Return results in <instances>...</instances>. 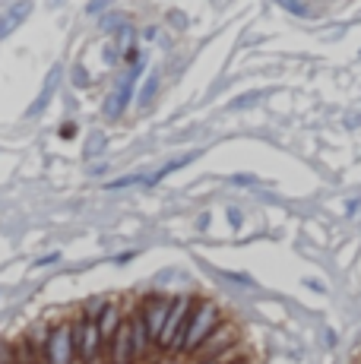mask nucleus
<instances>
[{"label":"nucleus","instance_id":"34","mask_svg":"<svg viewBox=\"0 0 361 364\" xmlns=\"http://www.w3.org/2000/svg\"><path fill=\"white\" fill-rule=\"evenodd\" d=\"M197 364H222V361H210V358H197Z\"/></svg>","mask_w":361,"mask_h":364},{"label":"nucleus","instance_id":"3","mask_svg":"<svg viewBox=\"0 0 361 364\" xmlns=\"http://www.w3.org/2000/svg\"><path fill=\"white\" fill-rule=\"evenodd\" d=\"M73 346H76V361L80 364H102L108 355V346L102 339L95 320L89 317H73Z\"/></svg>","mask_w":361,"mask_h":364},{"label":"nucleus","instance_id":"35","mask_svg":"<svg viewBox=\"0 0 361 364\" xmlns=\"http://www.w3.org/2000/svg\"><path fill=\"white\" fill-rule=\"evenodd\" d=\"M222 364H241V361H222Z\"/></svg>","mask_w":361,"mask_h":364},{"label":"nucleus","instance_id":"24","mask_svg":"<svg viewBox=\"0 0 361 364\" xmlns=\"http://www.w3.org/2000/svg\"><path fill=\"white\" fill-rule=\"evenodd\" d=\"M228 279H235V282H241V285H254V279L251 276H241V272H225Z\"/></svg>","mask_w":361,"mask_h":364},{"label":"nucleus","instance_id":"31","mask_svg":"<svg viewBox=\"0 0 361 364\" xmlns=\"http://www.w3.org/2000/svg\"><path fill=\"white\" fill-rule=\"evenodd\" d=\"M336 342H339V336H336V333H333V330H326V346H330V348H333V346H336Z\"/></svg>","mask_w":361,"mask_h":364},{"label":"nucleus","instance_id":"15","mask_svg":"<svg viewBox=\"0 0 361 364\" xmlns=\"http://www.w3.org/2000/svg\"><path fill=\"white\" fill-rule=\"evenodd\" d=\"M263 95H266V92H247V95H241V99H235V102H232V111H244V108H251V105L263 102Z\"/></svg>","mask_w":361,"mask_h":364},{"label":"nucleus","instance_id":"12","mask_svg":"<svg viewBox=\"0 0 361 364\" xmlns=\"http://www.w3.org/2000/svg\"><path fill=\"white\" fill-rule=\"evenodd\" d=\"M156 92H158V76H146V82H143V89H140V99H136V105H140V108H149L152 99H156Z\"/></svg>","mask_w":361,"mask_h":364},{"label":"nucleus","instance_id":"28","mask_svg":"<svg viewBox=\"0 0 361 364\" xmlns=\"http://www.w3.org/2000/svg\"><path fill=\"white\" fill-rule=\"evenodd\" d=\"M130 260H134V250H124V254L114 257V263H130Z\"/></svg>","mask_w":361,"mask_h":364},{"label":"nucleus","instance_id":"7","mask_svg":"<svg viewBox=\"0 0 361 364\" xmlns=\"http://www.w3.org/2000/svg\"><path fill=\"white\" fill-rule=\"evenodd\" d=\"M105 358H108V364H136V348H134V333H130V317L121 323V330L111 336Z\"/></svg>","mask_w":361,"mask_h":364},{"label":"nucleus","instance_id":"11","mask_svg":"<svg viewBox=\"0 0 361 364\" xmlns=\"http://www.w3.org/2000/svg\"><path fill=\"white\" fill-rule=\"evenodd\" d=\"M193 159H197V156H193V152H190V156L178 159V162H168V165H165V168H158V171H156V174H146V187H156V184H158V181H165V178H168V174H171V171H178V168L190 165V162H193Z\"/></svg>","mask_w":361,"mask_h":364},{"label":"nucleus","instance_id":"18","mask_svg":"<svg viewBox=\"0 0 361 364\" xmlns=\"http://www.w3.org/2000/svg\"><path fill=\"white\" fill-rule=\"evenodd\" d=\"M111 6V0H89V6H86V13L89 16H95V13H102V10H108Z\"/></svg>","mask_w":361,"mask_h":364},{"label":"nucleus","instance_id":"26","mask_svg":"<svg viewBox=\"0 0 361 364\" xmlns=\"http://www.w3.org/2000/svg\"><path fill=\"white\" fill-rule=\"evenodd\" d=\"M358 209H361V200H349V203H345V213H349V215H355Z\"/></svg>","mask_w":361,"mask_h":364},{"label":"nucleus","instance_id":"19","mask_svg":"<svg viewBox=\"0 0 361 364\" xmlns=\"http://www.w3.org/2000/svg\"><path fill=\"white\" fill-rule=\"evenodd\" d=\"M228 225L232 228H241V222H244V215H241V209H235V206H228Z\"/></svg>","mask_w":361,"mask_h":364},{"label":"nucleus","instance_id":"23","mask_svg":"<svg viewBox=\"0 0 361 364\" xmlns=\"http://www.w3.org/2000/svg\"><path fill=\"white\" fill-rule=\"evenodd\" d=\"M102 143H105V139H102L99 133H95V136H92V146H89V149H86V156H95V152L102 149Z\"/></svg>","mask_w":361,"mask_h":364},{"label":"nucleus","instance_id":"16","mask_svg":"<svg viewBox=\"0 0 361 364\" xmlns=\"http://www.w3.org/2000/svg\"><path fill=\"white\" fill-rule=\"evenodd\" d=\"M0 364H19L16 346H10V342H0Z\"/></svg>","mask_w":361,"mask_h":364},{"label":"nucleus","instance_id":"4","mask_svg":"<svg viewBox=\"0 0 361 364\" xmlns=\"http://www.w3.org/2000/svg\"><path fill=\"white\" fill-rule=\"evenodd\" d=\"M45 364H76V346H73V317H64L58 323H51L41 348Z\"/></svg>","mask_w":361,"mask_h":364},{"label":"nucleus","instance_id":"13","mask_svg":"<svg viewBox=\"0 0 361 364\" xmlns=\"http://www.w3.org/2000/svg\"><path fill=\"white\" fill-rule=\"evenodd\" d=\"M99 26L105 32H121L124 26H127V13H105V16L99 19Z\"/></svg>","mask_w":361,"mask_h":364},{"label":"nucleus","instance_id":"10","mask_svg":"<svg viewBox=\"0 0 361 364\" xmlns=\"http://www.w3.org/2000/svg\"><path fill=\"white\" fill-rule=\"evenodd\" d=\"M58 80H60V70L54 67L51 73H48V80H45V89H41V95L36 99V105L29 108V117H38L41 111H45V105L51 102V95H54V89H58Z\"/></svg>","mask_w":361,"mask_h":364},{"label":"nucleus","instance_id":"17","mask_svg":"<svg viewBox=\"0 0 361 364\" xmlns=\"http://www.w3.org/2000/svg\"><path fill=\"white\" fill-rule=\"evenodd\" d=\"M279 4L286 6L289 13H295V16H311V10H308V6L301 4V0H279Z\"/></svg>","mask_w":361,"mask_h":364},{"label":"nucleus","instance_id":"2","mask_svg":"<svg viewBox=\"0 0 361 364\" xmlns=\"http://www.w3.org/2000/svg\"><path fill=\"white\" fill-rule=\"evenodd\" d=\"M193 304H197V295H178L175 301H171L168 320H165L162 339H158V352L175 355V358H178L180 342H184V330H187V320H190Z\"/></svg>","mask_w":361,"mask_h":364},{"label":"nucleus","instance_id":"33","mask_svg":"<svg viewBox=\"0 0 361 364\" xmlns=\"http://www.w3.org/2000/svg\"><path fill=\"white\" fill-rule=\"evenodd\" d=\"M158 364H180V358H175V355H168V358H162Z\"/></svg>","mask_w":361,"mask_h":364},{"label":"nucleus","instance_id":"9","mask_svg":"<svg viewBox=\"0 0 361 364\" xmlns=\"http://www.w3.org/2000/svg\"><path fill=\"white\" fill-rule=\"evenodd\" d=\"M32 13V4L29 0H19V4H13L6 13H0V38H6V35H13L19 29V26L26 23V16Z\"/></svg>","mask_w":361,"mask_h":364},{"label":"nucleus","instance_id":"1","mask_svg":"<svg viewBox=\"0 0 361 364\" xmlns=\"http://www.w3.org/2000/svg\"><path fill=\"white\" fill-rule=\"evenodd\" d=\"M222 323H225V317H222V311H219L216 301L197 298V304H193V311H190V320H187L184 342H180L178 358H184V355H197L200 348H203L206 342L212 339V333H216Z\"/></svg>","mask_w":361,"mask_h":364},{"label":"nucleus","instance_id":"37","mask_svg":"<svg viewBox=\"0 0 361 364\" xmlns=\"http://www.w3.org/2000/svg\"><path fill=\"white\" fill-rule=\"evenodd\" d=\"M105 364H108V361H105Z\"/></svg>","mask_w":361,"mask_h":364},{"label":"nucleus","instance_id":"36","mask_svg":"<svg viewBox=\"0 0 361 364\" xmlns=\"http://www.w3.org/2000/svg\"><path fill=\"white\" fill-rule=\"evenodd\" d=\"M19 364H23V361H19Z\"/></svg>","mask_w":361,"mask_h":364},{"label":"nucleus","instance_id":"29","mask_svg":"<svg viewBox=\"0 0 361 364\" xmlns=\"http://www.w3.org/2000/svg\"><path fill=\"white\" fill-rule=\"evenodd\" d=\"M168 16H171V26H187L184 13H168Z\"/></svg>","mask_w":361,"mask_h":364},{"label":"nucleus","instance_id":"8","mask_svg":"<svg viewBox=\"0 0 361 364\" xmlns=\"http://www.w3.org/2000/svg\"><path fill=\"white\" fill-rule=\"evenodd\" d=\"M124 320H127V317H124V311H121V304H117V301H108V304L102 307V314L95 317V326H99V333H102V339H105V346L111 342V336L121 330Z\"/></svg>","mask_w":361,"mask_h":364},{"label":"nucleus","instance_id":"5","mask_svg":"<svg viewBox=\"0 0 361 364\" xmlns=\"http://www.w3.org/2000/svg\"><path fill=\"white\" fill-rule=\"evenodd\" d=\"M143 73H146L143 60H140V64H134V67H127L121 73V80L114 82V89H111L105 105H102V114H105L108 121H117V117L130 108V99H134V92H136V80H140Z\"/></svg>","mask_w":361,"mask_h":364},{"label":"nucleus","instance_id":"25","mask_svg":"<svg viewBox=\"0 0 361 364\" xmlns=\"http://www.w3.org/2000/svg\"><path fill=\"white\" fill-rule=\"evenodd\" d=\"M304 285H308L311 291H317V295H323V291H326V289H323V282H317V279H304Z\"/></svg>","mask_w":361,"mask_h":364},{"label":"nucleus","instance_id":"32","mask_svg":"<svg viewBox=\"0 0 361 364\" xmlns=\"http://www.w3.org/2000/svg\"><path fill=\"white\" fill-rule=\"evenodd\" d=\"M92 174H95V178H99V174H108V162H102V165H95V168H92Z\"/></svg>","mask_w":361,"mask_h":364},{"label":"nucleus","instance_id":"14","mask_svg":"<svg viewBox=\"0 0 361 364\" xmlns=\"http://www.w3.org/2000/svg\"><path fill=\"white\" fill-rule=\"evenodd\" d=\"M136 184H146V174H124V178H114L108 181V191H121V187H136Z\"/></svg>","mask_w":361,"mask_h":364},{"label":"nucleus","instance_id":"27","mask_svg":"<svg viewBox=\"0 0 361 364\" xmlns=\"http://www.w3.org/2000/svg\"><path fill=\"white\" fill-rule=\"evenodd\" d=\"M73 133H76V124H64V127H60V136L64 139H70Z\"/></svg>","mask_w":361,"mask_h":364},{"label":"nucleus","instance_id":"20","mask_svg":"<svg viewBox=\"0 0 361 364\" xmlns=\"http://www.w3.org/2000/svg\"><path fill=\"white\" fill-rule=\"evenodd\" d=\"M73 82H76V86H89V73H86V70H82L80 64L73 67Z\"/></svg>","mask_w":361,"mask_h":364},{"label":"nucleus","instance_id":"21","mask_svg":"<svg viewBox=\"0 0 361 364\" xmlns=\"http://www.w3.org/2000/svg\"><path fill=\"white\" fill-rule=\"evenodd\" d=\"M232 184L247 187V184H257V178H254V174H235V178H232Z\"/></svg>","mask_w":361,"mask_h":364},{"label":"nucleus","instance_id":"6","mask_svg":"<svg viewBox=\"0 0 361 364\" xmlns=\"http://www.w3.org/2000/svg\"><path fill=\"white\" fill-rule=\"evenodd\" d=\"M171 301H175L171 295H162V291H152V295H146V298L140 301V307H136V314L143 317L146 333H149V339L156 342V348H158V339H162L165 320H168Z\"/></svg>","mask_w":361,"mask_h":364},{"label":"nucleus","instance_id":"22","mask_svg":"<svg viewBox=\"0 0 361 364\" xmlns=\"http://www.w3.org/2000/svg\"><path fill=\"white\" fill-rule=\"evenodd\" d=\"M60 260V254H58V250H54V254H45V257H38V260H36V266H48V263H58Z\"/></svg>","mask_w":361,"mask_h":364},{"label":"nucleus","instance_id":"30","mask_svg":"<svg viewBox=\"0 0 361 364\" xmlns=\"http://www.w3.org/2000/svg\"><path fill=\"white\" fill-rule=\"evenodd\" d=\"M197 228H200V232H203V228H210V213L200 215V219H197Z\"/></svg>","mask_w":361,"mask_h":364}]
</instances>
